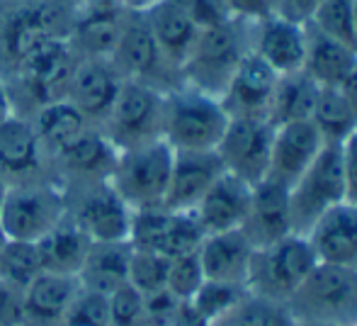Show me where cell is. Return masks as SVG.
I'll list each match as a JSON object with an SVG mask.
<instances>
[{"instance_id":"681fc988","label":"cell","mask_w":357,"mask_h":326,"mask_svg":"<svg viewBox=\"0 0 357 326\" xmlns=\"http://www.w3.org/2000/svg\"><path fill=\"white\" fill-rule=\"evenodd\" d=\"M8 114H13V105H10V98H8V88L0 81V119H5Z\"/></svg>"},{"instance_id":"f6af8a7d","label":"cell","mask_w":357,"mask_h":326,"mask_svg":"<svg viewBox=\"0 0 357 326\" xmlns=\"http://www.w3.org/2000/svg\"><path fill=\"white\" fill-rule=\"evenodd\" d=\"M321 5V0H273V10L287 20L306 24L314 15V10Z\"/></svg>"},{"instance_id":"2e32d148","label":"cell","mask_w":357,"mask_h":326,"mask_svg":"<svg viewBox=\"0 0 357 326\" xmlns=\"http://www.w3.org/2000/svg\"><path fill=\"white\" fill-rule=\"evenodd\" d=\"M250 54L273 68L278 76H289L304 68L306 24L270 13L250 20Z\"/></svg>"},{"instance_id":"d6986e66","label":"cell","mask_w":357,"mask_h":326,"mask_svg":"<svg viewBox=\"0 0 357 326\" xmlns=\"http://www.w3.org/2000/svg\"><path fill=\"white\" fill-rule=\"evenodd\" d=\"M122 85L124 78L112 59H78L66 100H71L88 122L100 127L107 119Z\"/></svg>"},{"instance_id":"f907efd6","label":"cell","mask_w":357,"mask_h":326,"mask_svg":"<svg viewBox=\"0 0 357 326\" xmlns=\"http://www.w3.org/2000/svg\"><path fill=\"white\" fill-rule=\"evenodd\" d=\"M151 3H155V0H124V8H129V10H146Z\"/></svg>"},{"instance_id":"9c48e42d","label":"cell","mask_w":357,"mask_h":326,"mask_svg":"<svg viewBox=\"0 0 357 326\" xmlns=\"http://www.w3.org/2000/svg\"><path fill=\"white\" fill-rule=\"evenodd\" d=\"M173 156L175 151L163 139L124 149L117 154L109 183L132 209L158 207L168 193Z\"/></svg>"},{"instance_id":"83f0119b","label":"cell","mask_w":357,"mask_h":326,"mask_svg":"<svg viewBox=\"0 0 357 326\" xmlns=\"http://www.w3.org/2000/svg\"><path fill=\"white\" fill-rule=\"evenodd\" d=\"M127 8L119 10H88L80 8L75 17L68 44L78 59H112L114 47L122 34Z\"/></svg>"},{"instance_id":"816d5d0a","label":"cell","mask_w":357,"mask_h":326,"mask_svg":"<svg viewBox=\"0 0 357 326\" xmlns=\"http://www.w3.org/2000/svg\"><path fill=\"white\" fill-rule=\"evenodd\" d=\"M5 193H8V183H5V180L0 178V205H3V198H5Z\"/></svg>"},{"instance_id":"f546056e","label":"cell","mask_w":357,"mask_h":326,"mask_svg":"<svg viewBox=\"0 0 357 326\" xmlns=\"http://www.w3.org/2000/svg\"><path fill=\"white\" fill-rule=\"evenodd\" d=\"M34 132H37L39 142H42L44 151H47L49 161L56 156L59 151H63L66 147H71L78 137H83L90 127H95L93 122L83 117L78 108L71 100H54V103L44 105V108L34 110L29 114Z\"/></svg>"},{"instance_id":"6f0895ef","label":"cell","mask_w":357,"mask_h":326,"mask_svg":"<svg viewBox=\"0 0 357 326\" xmlns=\"http://www.w3.org/2000/svg\"><path fill=\"white\" fill-rule=\"evenodd\" d=\"M355 268H357V265H355Z\"/></svg>"},{"instance_id":"db71d44e","label":"cell","mask_w":357,"mask_h":326,"mask_svg":"<svg viewBox=\"0 0 357 326\" xmlns=\"http://www.w3.org/2000/svg\"><path fill=\"white\" fill-rule=\"evenodd\" d=\"M296 326H328V324H296Z\"/></svg>"},{"instance_id":"8992f818","label":"cell","mask_w":357,"mask_h":326,"mask_svg":"<svg viewBox=\"0 0 357 326\" xmlns=\"http://www.w3.org/2000/svg\"><path fill=\"white\" fill-rule=\"evenodd\" d=\"M316 263L319 258H316L309 239L304 234H287L280 242L253 251L245 290L250 295H258V297L287 307L291 295L309 278Z\"/></svg>"},{"instance_id":"b9f144b4","label":"cell","mask_w":357,"mask_h":326,"mask_svg":"<svg viewBox=\"0 0 357 326\" xmlns=\"http://www.w3.org/2000/svg\"><path fill=\"white\" fill-rule=\"evenodd\" d=\"M66 326H109L107 295L80 285L71 309H68Z\"/></svg>"},{"instance_id":"e575fe53","label":"cell","mask_w":357,"mask_h":326,"mask_svg":"<svg viewBox=\"0 0 357 326\" xmlns=\"http://www.w3.org/2000/svg\"><path fill=\"white\" fill-rule=\"evenodd\" d=\"M212 326H296V322L284 304L245 292L243 299Z\"/></svg>"},{"instance_id":"5b68a950","label":"cell","mask_w":357,"mask_h":326,"mask_svg":"<svg viewBox=\"0 0 357 326\" xmlns=\"http://www.w3.org/2000/svg\"><path fill=\"white\" fill-rule=\"evenodd\" d=\"M75 64L78 54L73 52L68 39H59L39 49L5 81L13 112L29 117L34 110L66 98Z\"/></svg>"},{"instance_id":"6da1fadb","label":"cell","mask_w":357,"mask_h":326,"mask_svg":"<svg viewBox=\"0 0 357 326\" xmlns=\"http://www.w3.org/2000/svg\"><path fill=\"white\" fill-rule=\"evenodd\" d=\"M80 0H0V81L47 44L68 39Z\"/></svg>"},{"instance_id":"ab89813d","label":"cell","mask_w":357,"mask_h":326,"mask_svg":"<svg viewBox=\"0 0 357 326\" xmlns=\"http://www.w3.org/2000/svg\"><path fill=\"white\" fill-rule=\"evenodd\" d=\"M109 299V326H149L146 299L132 283L119 285L107 295Z\"/></svg>"},{"instance_id":"603a6c76","label":"cell","mask_w":357,"mask_h":326,"mask_svg":"<svg viewBox=\"0 0 357 326\" xmlns=\"http://www.w3.org/2000/svg\"><path fill=\"white\" fill-rule=\"evenodd\" d=\"M80 290L78 275L39 273L24 288L22 326H66L68 309Z\"/></svg>"},{"instance_id":"30bf717a","label":"cell","mask_w":357,"mask_h":326,"mask_svg":"<svg viewBox=\"0 0 357 326\" xmlns=\"http://www.w3.org/2000/svg\"><path fill=\"white\" fill-rule=\"evenodd\" d=\"M112 64L122 73L124 81H137L151 88L168 93L183 83V73L170 66L163 57L149 22H146L144 10H129L124 15L122 34L114 47Z\"/></svg>"},{"instance_id":"f5cc1de1","label":"cell","mask_w":357,"mask_h":326,"mask_svg":"<svg viewBox=\"0 0 357 326\" xmlns=\"http://www.w3.org/2000/svg\"><path fill=\"white\" fill-rule=\"evenodd\" d=\"M355 32H357V0H355Z\"/></svg>"},{"instance_id":"7402d4cb","label":"cell","mask_w":357,"mask_h":326,"mask_svg":"<svg viewBox=\"0 0 357 326\" xmlns=\"http://www.w3.org/2000/svg\"><path fill=\"white\" fill-rule=\"evenodd\" d=\"M221 173L224 163L216 151H175L163 207L192 212Z\"/></svg>"},{"instance_id":"d590c367","label":"cell","mask_w":357,"mask_h":326,"mask_svg":"<svg viewBox=\"0 0 357 326\" xmlns=\"http://www.w3.org/2000/svg\"><path fill=\"white\" fill-rule=\"evenodd\" d=\"M39 273H44V268L37 244L5 239L0 246V280L24 290Z\"/></svg>"},{"instance_id":"9a60e30c","label":"cell","mask_w":357,"mask_h":326,"mask_svg":"<svg viewBox=\"0 0 357 326\" xmlns=\"http://www.w3.org/2000/svg\"><path fill=\"white\" fill-rule=\"evenodd\" d=\"M0 178L8 185L56 180L52 161L24 114L13 112L0 119Z\"/></svg>"},{"instance_id":"74e56055","label":"cell","mask_w":357,"mask_h":326,"mask_svg":"<svg viewBox=\"0 0 357 326\" xmlns=\"http://www.w3.org/2000/svg\"><path fill=\"white\" fill-rule=\"evenodd\" d=\"M248 290L243 285H231V283H219V280H204L202 288L195 292L192 304L202 312V317L209 324L219 322L224 314H229L236 304L243 299V295Z\"/></svg>"},{"instance_id":"5bb4252c","label":"cell","mask_w":357,"mask_h":326,"mask_svg":"<svg viewBox=\"0 0 357 326\" xmlns=\"http://www.w3.org/2000/svg\"><path fill=\"white\" fill-rule=\"evenodd\" d=\"M273 137L275 124L270 119H231L216 147L224 170L248 185L263 183L270 168Z\"/></svg>"},{"instance_id":"3957f363","label":"cell","mask_w":357,"mask_h":326,"mask_svg":"<svg viewBox=\"0 0 357 326\" xmlns=\"http://www.w3.org/2000/svg\"><path fill=\"white\" fill-rule=\"evenodd\" d=\"M250 54V20L231 17L199 29V37L183 66V83L221 98L236 68Z\"/></svg>"},{"instance_id":"8d00e7d4","label":"cell","mask_w":357,"mask_h":326,"mask_svg":"<svg viewBox=\"0 0 357 326\" xmlns=\"http://www.w3.org/2000/svg\"><path fill=\"white\" fill-rule=\"evenodd\" d=\"M311 24L319 32L348 44L357 52V32H355V0H321V5L314 10Z\"/></svg>"},{"instance_id":"11a10c76","label":"cell","mask_w":357,"mask_h":326,"mask_svg":"<svg viewBox=\"0 0 357 326\" xmlns=\"http://www.w3.org/2000/svg\"><path fill=\"white\" fill-rule=\"evenodd\" d=\"M3 242H5V237H3V232H0V246H3Z\"/></svg>"},{"instance_id":"277c9868","label":"cell","mask_w":357,"mask_h":326,"mask_svg":"<svg viewBox=\"0 0 357 326\" xmlns=\"http://www.w3.org/2000/svg\"><path fill=\"white\" fill-rule=\"evenodd\" d=\"M287 312L296 324H357V268L316 263L287 302Z\"/></svg>"},{"instance_id":"ee69618b","label":"cell","mask_w":357,"mask_h":326,"mask_svg":"<svg viewBox=\"0 0 357 326\" xmlns=\"http://www.w3.org/2000/svg\"><path fill=\"white\" fill-rule=\"evenodd\" d=\"M343 170H345V202L357 205V132L343 144Z\"/></svg>"},{"instance_id":"4dcf8cb0","label":"cell","mask_w":357,"mask_h":326,"mask_svg":"<svg viewBox=\"0 0 357 326\" xmlns=\"http://www.w3.org/2000/svg\"><path fill=\"white\" fill-rule=\"evenodd\" d=\"M129 260H132L129 242H93L78 273L80 285L109 295L119 285L129 283Z\"/></svg>"},{"instance_id":"ffe728a7","label":"cell","mask_w":357,"mask_h":326,"mask_svg":"<svg viewBox=\"0 0 357 326\" xmlns=\"http://www.w3.org/2000/svg\"><path fill=\"white\" fill-rule=\"evenodd\" d=\"M324 147V139L316 132L311 119L275 124L270 168L265 180H273V183L289 190L296 183V178L314 163V158L319 156V151Z\"/></svg>"},{"instance_id":"c3c4849f","label":"cell","mask_w":357,"mask_h":326,"mask_svg":"<svg viewBox=\"0 0 357 326\" xmlns=\"http://www.w3.org/2000/svg\"><path fill=\"white\" fill-rule=\"evenodd\" d=\"M340 90H343V95L348 98V103L353 105L355 112H357V64L353 66V71L348 73V78L340 83Z\"/></svg>"},{"instance_id":"ac0fdd59","label":"cell","mask_w":357,"mask_h":326,"mask_svg":"<svg viewBox=\"0 0 357 326\" xmlns=\"http://www.w3.org/2000/svg\"><path fill=\"white\" fill-rule=\"evenodd\" d=\"M278 81L280 76L273 68L248 54L219 100L231 119H270Z\"/></svg>"},{"instance_id":"1f68e13d","label":"cell","mask_w":357,"mask_h":326,"mask_svg":"<svg viewBox=\"0 0 357 326\" xmlns=\"http://www.w3.org/2000/svg\"><path fill=\"white\" fill-rule=\"evenodd\" d=\"M90 239L80 232L68 217H63L49 234H44L37 242L42 268L47 273L78 275L83 268V260L88 255Z\"/></svg>"},{"instance_id":"7a4b0ae2","label":"cell","mask_w":357,"mask_h":326,"mask_svg":"<svg viewBox=\"0 0 357 326\" xmlns=\"http://www.w3.org/2000/svg\"><path fill=\"white\" fill-rule=\"evenodd\" d=\"M231 117L216 95L180 83L165 93L163 142L173 151H216Z\"/></svg>"},{"instance_id":"e0dca14e","label":"cell","mask_w":357,"mask_h":326,"mask_svg":"<svg viewBox=\"0 0 357 326\" xmlns=\"http://www.w3.org/2000/svg\"><path fill=\"white\" fill-rule=\"evenodd\" d=\"M117 149L100 127H90L83 137H78L71 147L59 151L52 158L54 178L61 188H78V185L109 180L117 163Z\"/></svg>"},{"instance_id":"d4e9b609","label":"cell","mask_w":357,"mask_h":326,"mask_svg":"<svg viewBox=\"0 0 357 326\" xmlns=\"http://www.w3.org/2000/svg\"><path fill=\"white\" fill-rule=\"evenodd\" d=\"M319 263L357 265V205L340 202L306 234Z\"/></svg>"},{"instance_id":"60d3db41","label":"cell","mask_w":357,"mask_h":326,"mask_svg":"<svg viewBox=\"0 0 357 326\" xmlns=\"http://www.w3.org/2000/svg\"><path fill=\"white\" fill-rule=\"evenodd\" d=\"M204 280L207 278H204V270H202V263H199L197 253L170 258L168 278H165V290L173 292L178 299H192L195 292L202 288Z\"/></svg>"},{"instance_id":"ba28073f","label":"cell","mask_w":357,"mask_h":326,"mask_svg":"<svg viewBox=\"0 0 357 326\" xmlns=\"http://www.w3.org/2000/svg\"><path fill=\"white\" fill-rule=\"evenodd\" d=\"M340 202H345L343 147H324L289 188L291 232L306 237L309 229Z\"/></svg>"},{"instance_id":"9f6ffc18","label":"cell","mask_w":357,"mask_h":326,"mask_svg":"<svg viewBox=\"0 0 357 326\" xmlns=\"http://www.w3.org/2000/svg\"><path fill=\"white\" fill-rule=\"evenodd\" d=\"M353 326H357V324H353Z\"/></svg>"},{"instance_id":"7dc6e473","label":"cell","mask_w":357,"mask_h":326,"mask_svg":"<svg viewBox=\"0 0 357 326\" xmlns=\"http://www.w3.org/2000/svg\"><path fill=\"white\" fill-rule=\"evenodd\" d=\"M168 326H212V324L202 317V312L195 307L192 299H180Z\"/></svg>"},{"instance_id":"44dd1931","label":"cell","mask_w":357,"mask_h":326,"mask_svg":"<svg viewBox=\"0 0 357 326\" xmlns=\"http://www.w3.org/2000/svg\"><path fill=\"white\" fill-rule=\"evenodd\" d=\"M250 200H253V185L224 170L212 188L204 193L192 214L202 227L204 237L234 232V229L243 227L250 209Z\"/></svg>"},{"instance_id":"52a82bcc","label":"cell","mask_w":357,"mask_h":326,"mask_svg":"<svg viewBox=\"0 0 357 326\" xmlns=\"http://www.w3.org/2000/svg\"><path fill=\"white\" fill-rule=\"evenodd\" d=\"M66 217V195L56 180L8 185L0 205V232L10 242L37 244Z\"/></svg>"},{"instance_id":"bcb514c9","label":"cell","mask_w":357,"mask_h":326,"mask_svg":"<svg viewBox=\"0 0 357 326\" xmlns=\"http://www.w3.org/2000/svg\"><path fill=\"white\" fill-rule=\"evenodd\" d=\"M226 5L236 17L243 20H260L265 15L275 13L273 0H226Z\"/></svg>"},{"instance_id":"7bdbcfd3","label":"cell","mask_w":357,"mask_h":326,"mask_svg":"<svg viewBox=\"0 0 357 326\" xmlns=\"http://www.w3.org/2000/svg\"><path fill=\"white\" fill-rule=\"evenodd\" d=\"M24 290L0 280V326H22Z\"/></svg>"},{"instance_id":"f1b7e54d","label":"cell","mask_w":357,"mask_h":326,"mask_svg":"<svg viewBox=\"0 0 357 326\" xmlns=\"http://www.w3.org/2000/svg\"><path fill=\"white\" fill-rule=\"evenodd\" d=\"M357 64V52L348 44L306 24V54L301 71L324 88H340Z\"/></svg>"},{"instance_id":"cb8c5ba5","label":"cell","mask_w":357,"mask_h":326,"mask_svg":"<svg viewBox=\"0 0 357 326\" xmlns=\"http://www.w3.org/2000/svg\"><path fill=\"white\" fill-rule=\"evenodd\" d=\"M241 232L253 249H263L284 239L287 234H294L289 219V190L273 180L253 185V200Z\"/></svg>"},{"instance_id":"7c38bea8","label":"cell","mask_w":357,"mask_h":326,"mask_svg":"<svg viewBox=\"0 0 357 326\" xmlns=\"http://www.w3.org/2000/svg\"><path fill=\"white\" fill-rule=\"evenodd\" d=\"M66 217L90 242H129L134 209L119 198L109 180L63 188Z\"/></svg>"},{"instance_id":"f35d334b","label":"cell","mask_w":357,"mask_h":326,"mask_svg":"<svg viewBox=\"0 0 357 326\" xmlns=\"http://www.w3.org/2000/svg\"><path fill=\"white\" fill-rule=\"evenodd\" d=\"M168 258L151 251L132 249V260H129V283L142 295H153L158 290H165V278H168Z\"/></svg>"},{"instance_id":"8fae6325","label":"cell","mask_w":357,"mask_h":326,"mask_svg":"<svg viewBox=\"0 0 357 326\" xmlns=\"http://www.w3.org/2000/svg\"><path fill=\"white\" fill-rule=\"evenodd\" d=\"M163 110L165 93L137 81H124L100 132L117 151L158 142L163 139Z\"/></svg>"},{"instance_id":"4316f807","label":"cell","mask_w":357,"mask_h":326,"mask_svg":"<svg viewBox=\"0 0 357 326\" xmlns=\"http://www.w3.org/2000/svg\"><path fill=\"white\" fill-rule=\"evenodd\" d=\"M253 251L255 249L245 239V234L241 229H234V232L204 237V242L197 249V255L207 280H219V283L243 285L245 288Z\"/></svg>"},{"instance_id":"d6a6232c","label":"cell","mask_w":357,"mask_h":326,"mask_svg":"<svg viewBox=\"0 0 357 326\" xmlns=\"http://www.w3.org/2000/svg\"><path fill=\"white\" fill-rule=\"evenodd\" d=\"M311 122L326 147H343L357 132V112L340 88L321 85L314 112H311Z\"/></svg>"},{"instance_id":"836d02e7","label":"cell","mask_w":357,"mask_h":326,"mask_svg":"<svg viewBox=\"0 0 357 326\" xmlns=\"http://www.w3.org/2000/svg\"><path fill=\"white\" fill-rule=\"evenodd\" d=\"M319 90H321V85L311 76H306L304 71L280 76L278 88H275V98H273L270 122L287 124V122L311 119L316 98H319Z\"/></svg>"},{"instance_id":"484cf974","label":"cell","mask_w":357,"mask_h":326,"mask_svg":"<svg viewBox=\"0 0 357 326\" xmlns=\"http://www.w3.org/2000/svg\"><path fill=\"white\" fill-rule=\"evenodd\" d=\"M144 15L163 57L168 59L170 66L183 73L185 61L199 37V27L195 24V20L175 0H155L144 10Z\"/></svg>"},{"instance_id":"4fadbf2b","label":"cell","mask_w":357,"mask_h":326,"mask_svg":"<svg viewBox=\"0 0 357 326\" xmlns=\"http://www.w3.org/2000/svg\"><path fill=\"white\" fill-rule=\"evenodd\" d=\"M202 242L204 232L192 212H175L158 205V207L134 209L132 214V229H129L132 249L151 251L170 260L197 253Z\"/></svg>"}]
</instances>
